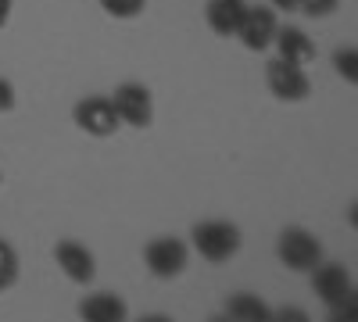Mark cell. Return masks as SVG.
Returning <instances> with one entry per match:
<instances>
[{"mask_svg":"<svg viewBox=\"0 0 358 322\" xmlns=\"http://www.w3.org/2000/svg\"><path fill=\"white\" fill-rule=\"evenodd\" d=\"M341 8V0H297L294 11H305L308 18H326Z\"/></svg>","mask_w":358,"mask_h":322,"instance_id":"obj_17","label":"cell"},{"mask_svg":"<svg viewBox=\"0 0 358 322\" xmlns=\"http://www.w3.org/2000/svg\"><path fill=\"white\" fill-rule=\"evenodd\" d=\"M79 315L86 322H126L129 305L118 294H90V298L79 301Z\"/></svg>","mask_w":358,"mask_h":322,"instance_id":"obj_11","label":"cell"},{"mask_svg":"<svg viewBox=\"0 0 358 322\" xmlns=\"http://www.w3.org/2000/svg\"><path fill=\"white\" fill-rule=\"evenodd\" d=\"M276 50L283 61L290 65H308L312 57H315V43L308 40L305 29H297V25H287V29H276Z\"/></svg>","mask_w":358,"mask_h":322,"instance_id":"obj_12","label":"cell"},{"mask_svg":"<svg viewBox=\"0 0 358 322\" xmlns=\"http://www.w3.org/2000/svg\"><path fill=\"white\" fill-rule=\"evenodd\" d=\"M8 18H11V0H0V29L8 25Z\"/></svg>","mask_w":358,"mask_h":322,"instance_id":"obj_19","label":"cell"},{"mask_svg":"<svg viewBox=\"0 0 358 322\" xmlns=\"http://www.w3.org/2000/svg\"><path fill=\"white\" fill-rule=\"evenodd\" d=\"M276 254L290 272H312L322 261V244L301 226H287L276 240Z\"/></svg>","mask_w":358,"mask_h":322,"instance_id":"obj_3","label":"cell"},{"mask_svg":"<svg viewBox=\"0 0 358 322\" xmlns=\"http://www.w3.org/2000/svg\"><path fill=\"white\" fill-rule=\"evenodd\" d=\"M187 244L183 240H176V237H155L151 244L143 247V265L151 276L158 279H176V276H183L187 269Z\"/></svg>","mask_w":358,"mask_h":322,"instance_id":"obj_5","label":"cell"},{"mask_svg":"<svg viewBox=\"0 0 358 322\" xmlns=\"http://www.w3.org/2000/svg\"><path fill=\"white\" fill-rule=\"evenodd\" d=\"M115 111H118V122L122 126H133V129H147L155 122V101H151V90L143 82H122L111 97Z\"/></svg>","mask_w":358,"mask_h":322,"instance_id":"obj_6","label":"cell"},{"mask_svg":"<svg viewBox=\"0 0 358 322\" xmlns=\"http://www.w3.org/2000/svg\"><path fill=\"white\" fill-rule=\"evenodd\" d=\"M15 108V86L8 79H0V115Z\"/></svg>","mask_w":358,"mask_h":322,"instance_id":"obj_18","label":"cell"},{"mask_svg":"<svg viewBox=\"0 0 358 322\" xmlns=\"http://www.w3.org/2000/svg\"><path fill=\"white\" fill-rule=\"evenodd\" d=\"M334 68H337V75H341L348 86H355V82H358V50H355V47L337 50V54H334Z\"/></svg>","mask_w":358,"mask_h":322,"instance_id":"obj_15","label":"cell"},{"mask_svg":"<svg viewBox=\"0 0 358 322\" xmlns=\"http://www.w3.org/2000/svg\"><path fill=\"white\" fill-rule=\"evenodd\" d=\"M248 11V0H208L204 4V22L215 36H236L241 18Z\"/></svg>","mask_w":358,"mask_h":322,"instance_id":"obj_10","label":"cell"},{"mask_svg":"<svg viewBox=\"0 0 358 322\" xmlns=\"http://www.w3.org/2000/svg\"><path fill=\"white\" fill-rule=\"evenodd\" d=\"M276 29H280V22H276V11L273 8H251L248 4V11L241 18V29H236V40H241L248 50H258L262 54V50L273 47Z\"/></svg>","mask_w":358,"mask_h":322,"instance_id":"obj_8","label":"cell"},{"mask_svg":"<svg viewBox=\"0 0 358 322\" xmlns=\"http://www.w3.org/2000/svg\"><path fill=\"white\" fill-rule=\"evenodd\" d=\"M194 247L204 261H212V265H222V261L236 258V251H241L244 237H241V229H236L233 222L226 219H208V222H197L194 226Z\"/></svg>","mask_w":358,"mask_h":322,"instance_id":"obj_2","label":"cell"},{"mask_svg":"<svg viewBox=\"0 0 358 322\" xmlns=\"http://www.w3.org/2000/svg\"><path fill=\"white\" fill-rule=\"evenodd\" d=\"M222 312L229 315V319H236V322H268L273 319V312H268V305L262 301V298H255V294H233L226 305H222Z\"/></svg>","mask_w":358,"mask_h":322,"instance_id":"obj_13","label":"cell"},{"mask_svg":"<svg viewBox=\"0 0 358 322\" xmlns=\"http://www.w3.org/2000/svg\"><path fill=\"white\" fill-rule=\"evenodd\" d=\"M18 283V254L8 240H0V290Z\"/></svg>","mask_w":358,"mask_h":322,"instance_id":"obj_14","label":"cell"},{"mask_svg":"<svg viewBox=\"0 0 358 322\" xmlns=\"http://www.w3.org/2000/svg\"><path fill=\"white\" fill-rule=\"evenodd\" d=\"M101 8L111 18H136V15H143L147 0H101Z\"/></svg>","mask_w":358,"mask_h":322,"instance_id":"obj_16","label":"cell"},{"mask_svg":"<svg viewBox=\"0 0 358 322\" xmlns=\"http://www.w3.org/2000/svg\"><path fill=\"white\" fill-rule=\"evenodd\" d=\"M265 82H268V94H273L276 101H287V104H297V101H305L312 94V79H308L305 65H290V61H283V57L268 61Z\"/></svg>","mask_w":358,"mask_h":322,"instance_id":"obj_4","label":"cell"},{"mask_svg":"<svg viewBox=\"0 0 358 322\" xmlns=\"http://www.w3.org/2000/svg\"><path fill=\"white\" fill-rule=\"evenodd\" d=\"M315 298L334 312V319H355V279L337 261H319L312 269Z\"/></svg>","mask_w":358,"mask_h":322,"instance_id":"obj_1","label":"cell"},{"mask_svg":"<svg viewBox=\"0 0 358 322\" xmlns=\"http://www.w3.org/2000/svg\"><path fill=\"white\" fill-rule=\"evenodd\" d=\"M54 261L62 265V272L72 279V283H94V276H97V261H94V254H90L79 240H62L54 247Z\"/></svg>","mask_w":358,"mask_h":322,"instance_id":"obj_9","label":"cell"},{"mask_svg":"<svg viewBox=\"0 0 358 322\" xmlns=\"http://www.w3.org/2000/svg\"><path fill=\"white\" fill-rule=\"evenodd\" d=\"M72 119L90 136H111L118 126H122V122H118V111H115L111 97H83L72 108Z\"/></svg>","mask_w":358,"mask_h":322,"instance_id":"obj_7","label":"cell"}]
</instances>
